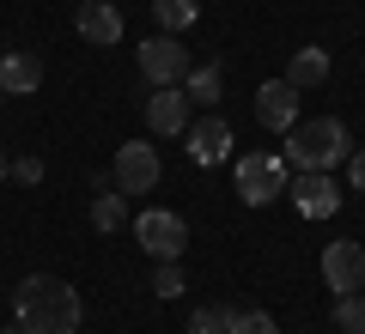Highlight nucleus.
I'll list each match as a JSON object with an SVG mask.
<instances>
[{
	"instance_id": "nucleus-1",
	"label": "nucleus",
	"mask_w": 365,
	"mask_h": 334,
	"mask_svg": "<svg viewBox=\"0 0 365 334\" xmlns=\"http://www.w3.org/2000/svg\"><path fill=\"white\" fill-rule=\"evenodd\" d=\"M13 310H19V334H79V322H86L79 292L55 273H31L13 292Z\"/></svg>"
},
{
	"instance_id": "nucleus-2",
	"label": "nucleus",
	"mask_w": 365,
	"mask_h": 334,
	"mask_svg": "<svg viewBox=\"0 0 365 334\" xmlns=\"http://www.w3.org/2000/svg\"><path fill=\"white\" fill-rule=\"evenodd\" d=\"M287 165L292 170H335V165H347L353 158V134H347V122H335V116H317V122H304L299 116V128H287Z\"/></svg>"
},
{
	"instance_id": "nucleus-3",
	"label": "nucleus",
	"mask_w": 365,
	"mask_h": 334,
	"mask_svg": "<svg viewBox=\"0 0 365 334\" xmlns=\"http://www.w3.org/2000/svg\"><path fill=\"white\" fill-rule=\"evenodd\" d=\"M232 177H237V201L244 207H268V201H280V194L292 189L287 152H244L232 165Z\"/></svg>"
},
{
	"instance_id": "nucleus-4",
	"label": "nucleus",
	"mask_w": 365,
	"mask_h": 334,
	"mask_svg": "<svg viewBox=\"0 0 365 334\" xmlns=\"http://www.w3.org/2000/svg\"><path fill=\"white\" fill-rule=\"evenodd\" d=\"M134 244L153 261H182L189 225H182V213H170V207H146V213H134Z\"/></svg>"
},
{
	"instance_id": "nucleus-5",
	"label": "nucleus",
	"mask_w": 365,
	"mask_h": 334,
	"mask_svg": "<svg viewBox=\"0 0 365 334\" xmlns=\"http://www.w3.org/2000/svg\"><path fill=\"white\" fill-rule=\"evenodd\" d=\"M116 189L122 194H153L158 189V177H165V165H158V152L146 140H128V146H116Z\"/></svg>"
},
{
	"instance_id": "nucleus-6",
	"label": "nucleus",
	"mask_w": 365,
	"mask_h": 334,
	"mask_svg": "<svg viewBox=\"0 0 365 334\" xmlns=\"http://www.w3.org/2000/svg\"><path fill=\"white\" fill-rule=\"evenodd\" d=\"M323 280H329V292H341V298L365 292V244L359 237H341V244L323 249Z\"/></svg>"
},
{
	"instance_id": "nucleus-7",
	"label": "nucleus",
	"mask_w": 365,
	"mask_h": 334,
	"mask_svg": "<svg viewBox=\"0 0 365 334\" xmlns=\"http://www.w3.org/2000/svg\"><path fill=\"white\" fill-rule=\"evenodd\" d=\"M189 110H195V103H189V91L182 85H153V98H146V128L158 134V140H177V134H189Z\"/></svg>"
},
{
	"instance_id": "nucleus-8",
	"label": "nucleus",
	"mask_w": 365,
	"mask_h": 334,
	"mask_svg": "<svg viewBox=\"0 0 365 334\" xmlns=\"http://www.w3.org/2000/svg\"><path fill=\"white\" fill-rule=\"evenodd\" d=\"M140 73L153 79V85H177V79L189 73V49H182L177 31H158L153 43H140Z\"/></svg>"
},
{
	"instance_id": "nucleus-9",
	"label": "nucleus",
	"mask_w": 365,
	"mask_h": 334,
	"mask_svg": "<svg viewBox=\"0 0 365 334\" xmlns=\"http://www.w3.org/2000/svg\"><path fill=\"white\" fill-rule=\"evenodd\" d=\"M299 98H304V91L287 85V79H262V85H256V122H262L268 134L299 128Z\"/></svg>"
},
{
	"instance_id": "nucleus-10",
	"label": "nucleus",
	"mask_w": 365,
	"mask_h": 334,
	"mask_svg": "<svg viewBox=\"0 0 365 334\" xmlns=\"http://www.w3.org/2000/svg\"><path fill=\"white\" fill-rule=\"evenodd\" d=\"M292 207H299L304 219H329L341 207V189H335V177L329 170H292Z\"/></svg>"
},
{
	"instance_id": "nucleus-11",
	"label": "nucleus",
	"mask_w": 365,
	"mask_h": 334,
	"mask_svg": "<svg viewBox=\"0 0 365 334\" xmlns=\"http://www.w3.org/2000/svg\"><path fill=\"white\" fill-rule=\"evenodd\" d=\"M182 146H189V158H195V165H225L237 140H232V122H225V116H201V122H189Z\"/></svg>"
},
{
	"instance_id": "nucleus-12",
	"label": "nucleus",
	"mask_w": 365,
	"mask_h": 334,
	"mask_svg": "<svg viewBox=\"0 0 365 334\" xmlns=\"http://www.w3.org/2000/svg\"><path fill=\"white\" fill-rule=\"evenodd\" d=\"M73 31L86 43H98V49H116L122 43V13H116V0H86L73 13Z\"/></svg>"
},
{
	"instance_id": "nucleus-13",
	"label": "nucleus",
	"mask_w": 365,
	"mask_h": 334,
	"mask_svg": "<svg viewBox=\"0 0 365 334\" xmlns=\"http://www.w3.org/2000/svg\"><path fill=\"white\" fill-rule=\"evenodd\" d=\"M329 49H317V43H304V49H292V61H287V85H299V91H317V85H329Z\"/></svg>"
},
{
	"instance_id": "nucleus-14",
	"label": "nucleus",
	"mask_w": 365,
	"mask_h": 334,
	"mask_svg": "<svg viewBox=\"0 0 365 334\" xmlns=\"http://www.w3.org/2000/svg\"><path fill=\"white\" fill-rule=\"evenodd\" d=\"M37 85H43V61L37 55H25V49L0 55V91H6V98H25V91H37Z\"/></svg>"
},
{
	"instance_id": "nucleus-15",
	"label": "nucleus",
	"mask_w": 365,
	"mask_h": 334,
	"mask_svg": "<svg viewBox=\"0 0 365 334\" xmlns=\"http://www.w3.org/2000/svg\"><path fill=\"white\" fill-rule=\"evenodd\" d=\"M91 225H98L104 237L128 225V194L116 189V177H110V182H98V194H91Z\"/></svg>"
},
{
	"instance_id": "nucleus-16",
	"label": "nucleus",
	"mask_w": 365,
	"mask_h": 334,
	"mask_svg": "<svg viewBox=\"0 0 365 334\" xmlns=\"http://www.w3.org/2000/svg\"><path fill=\"white\" fill-rule=\"evenodd\" d=\"M182 91H189V103L213 110V103L225 98V73H220V61H201V67H189V73H182Z\"/></svg>"
},
{
	"instance_id": "nucleus-17",
	"label": "nucleus",
	"mask_w": 365,
	"mask_h": 334,
	"mask_svg": "<svg viewBox=\"0 0 365 334\" xmlns=\"http://www.w3.org/2000/svg\"><path fill=\"white\" fill-rule=\"evenodd\" d=\"M153 19L165 31H189L201 19V0H153Z\"/></svg>"
},
{
	"instance_id": "nucleus-18",
	"label": "nucleus",
	"mask_w": 365,
	"mask_h": 334,
	"mask_svg": "<svg viewBox=\"0 0 365 334\" xmlns=\"http://www.w3.org/2000/svg\"><path fill=\"white\" fill-rule=\"evenodd\" d=\"M232 316L237 310H225V304H201L189 316V334H232Z\"/></svg>"
},
{
	"instance_id": "nucleus-19",
	"label": "nucleus",
	"mask_w": 365,
	"mask_h": 334,
	"mask_svg": "<svg viewBox=\"0 0 365 334\" xmlns=\"http://www.w3.org/2000/svg\"><path fill=\"white\" fill-rule=\"evenodd\" d=\"M335 328L341 334H365V292H353V298L335 304Z\"/></svg>"
},
{
	"instance_id": "nucleus-20",
	"label": "nucleus",
	"mask_w": 365,
	"mask_h": 334,
	"mask_svg": "<svg viewBox=\"0 0 365 334\" xmlns=\"http://www.w3.org/2000/svg\"><path fill=\"white\" fill-rule=\"evenodd\" d=\"M153 298H182V268L177 261H158L153 268Z\"/></svg>"
},
{
	"instance_id": "nucleus-21",
	"label": "nucleus",
	"mask_w": 365,
	"mask_h": 334,
	"mask_svg": "<svg viewBox=\"0 0 365 334\" xmlns=\"http://www.w3.org/2000/svg\"><path fill=\"white\" fill-rule=\"evenodd\" d=\"M232 334H280V328H274L268 310H237V316H232Z\"/></svg>"
},
{
	"instance_id": "nucleus-22",
	"label": "nucleus",
	"mask_w": 365,
	"mask_h": 334,
	"mask_svg": "<svg viewBox=\"0 0 365 334\" xmlns=\"http://www.w3.org/2000/svg\"><path fill=\"white\" fill-rule=\"evenodd\" d=\"M13 177L19 182H43V158H13Z\"/></svg>"
},
{
	"instance_id": "nucleus-23",
	"label": "nucleus",
	"mask_w": 365,
	"mask_h": 334,
	"mask_svg": "<svg viewBox=\"0 0 365 334\" xmlns=\"http://www.w3.org/2000/svg\"><path fill=\"white\" fill-rule=\"evenodd\" d=\"M347 170H353V189L365 194V152H353V158H347Z\"/></svg>"
},
{
	"instance_id": "nucleus-24",
	"label": "nucleus",
	"mask_w": 365,
	"mask_h": 334,
	"mask_svg": "<svg viewBox=\"0 0 365 334\" xmlns=\"http://www.w3.org/2000/svg\"><path fill=\"white\" fill-rule=\"evenodd\" d=\"M6 177H13V158H6V146H0V182H6Z\"/></svg>"
},
{
	"instance_id": "nucleus-25",
	"label": "nucleus",
	"mask_w": 365,
	"mask_h": 334,
	"mask_svg": "<svg viewBox=\"0 0 365 334\" xmlns=\"http://www.w3.org/2000/svg\"><path fill=\"white\" fill-rule=\"evenodd\" d=\"M0 334H19V322H13V328H0Z\"/></svg>"
},
{
	"instance_id": "nucleus-26",
	"label": "nucleus",
	"mask_w": 365,
	"mask_h": 334,
	"mask_svg": "<svg viewBox=\"0 0 365 334\" xmlns=\"http://www.w3.org/2000/svg\"><path fill=\"white\" fill-rule=\"evenodd\" d=\"M0 98H6V91H0Z\"/></svg>"
}]
</instances>
